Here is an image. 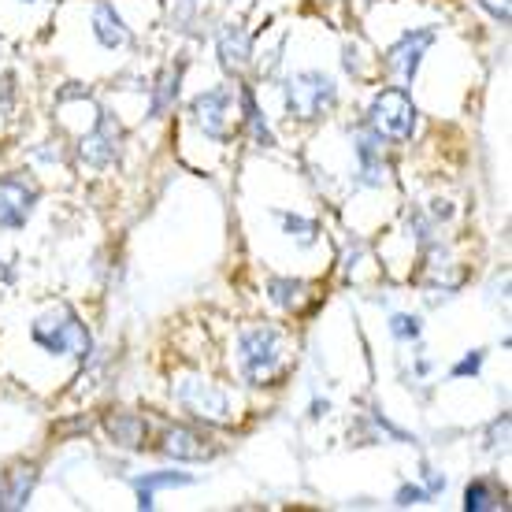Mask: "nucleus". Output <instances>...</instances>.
<instances>
[{
	"mask_svg": "<svg viewBox=\"0 0 512 512\" xmlns=\"http://www.w3.org/2000/svg\"><path fill=\"white\" fill-rule=\"evenodd\" d=\"M479 4H483L498 23H509L512 19V0H479Z\"/></svg>",
	"mask_w": 512,
	"mask_h": 512,
	"instance_id": "5701e85b",
	"label": "nucleus"
},
{
	"mask_svg": "<svg viewBox=\"0 0 512 512\" xmlns=\"http://www.w3.org/2000/svg\"><path fill=\"white\" fill-rule=\"evenodd\" d=\"M34 479H38V472H34V468H15L12 483H8V505L23 509L26 498H30V490H34Z\"/></svg>",
	"mask_w": 512,
	"mask_h": 512,
	"instance_id": "aec40b11",
	"label": "nucleus"
},
{
	"mask_svg": "<svg viewBox=\"0 0 512 512\" xmlns=\"http://www.w3.org/2000/svg\"><path fill=\"white\" fill-rule=\"evenodd\" d=\"M238 353H242V375L253 386L271 383L275 375L282 372L286 364V349H282V334L275 327H249L242 331V342H238Z\"/></svg>",
	"mask_w": 512,
	"mask_h": 512,
	"instance_id": "f257e3e1",
	"label": "nucleus"
},
{
	"mask_svg": "<svg viewBox=\"0 0 512 512\" xmlns=\"http://www.w3.org/2000/svg\"><path fill=\"white\" fill-rule=\"evenodd\" d=\"M179 82H182V67H171L164 71V78L156 82V97H153V116H164L167 108L179 97Z\"/></svg>",
	"mask_w": 512,
	"mask_h": 512,
	"instance_id": "f3484780",
	"label": "nucleus"
},
{
	"mask_svg": "<svg viewBox=\"0 0 512 512\" xmlns=\"http://www.w3.org/2000/svg\"><path fill=\"white\" fill-rule=\"evenodd\" d=\"M334 97H338L334 82L320 71H305V75H294L286 82V108L297 119L323 116L327 108H334Z\"/></svg>",
	"mask_w": 512,
	"mask_h": 512,
	"instance_id": "7ed1b4c3",
	"label": "nucleus"
},
{
	"mask_svg": "<svg viewBox=\"0 0 512 512\" xmlns=\"http://www.w3.org/2000/svg\"><path fill=\"white\" fill-rule=\"evenodd\" d=\"M498 505H501V494L494 490V483H487V479H475L472 487L464 490V509H468V512L498 509Z\"/></svg>",
	"mask_w": 512,
	"mask_h": 512,
	"instance_id": "a211bd4d",
	"label": "nucleus"
},
{
	"mask_svg": "<svg viewBox=\"0 0 512 512\" xmlns=\"http://www.w3.org/2000/svg\"><path fill=\"white\" fill-rule=\"evenodd\" d=\"M242 108H245V123H249V130H253V138L260 141V145H275V138H271L268 123H264V116H260V108H256V97L249 86H242Z\"/></svg>",
	"mask_w": 512,
	"mask_h": 512,
	"instance_id": "6ab92c4d",
	"label": "nucleus"
},
{
	"mask_svg": "<svg viewBox=\"0 0 512 512\" xmlns=\"http://www.w3.org/2000/svg\"><path fill=\"white\" fill-rule=\"evenodd\" d=\"M357 156H360V175H364V186H383L390 167L383 160V145H379V134H364L357 141Z\"/></svg>",
	"mask_w": 512,
	"mask_h": 512,
	"instance_id": "ddd939ff",
	"label": "nucleus"
},
{
	"mask_svg": "<svg viewBox=\"0 0 512 512\" xmlns=\"http://www.w3.org/2000/svg\"><path fill=\"white\" fill-rule=\"evenodd\" d=\"M193 116H197V127L205 130L208 138L216 141H231L234 134V93L227 86L219 90H208L193 101Z\"/></svg>",
	"mask_w": 512,
	"mask_h": 512,
	"instance_id": "39448f33",
	"label": "nucleus"
},
{
	"mask_svg": "<svg viewBox=\"0 0 512 512\" xmlns=\"http://www.w3.org/2000/svg\"><path fill=\"white\" fill-rule=\"evenodd\" d=\"M368 116H372V130L379 138L405 141L412 138V127H416V104L409 101L405 90H383Z\"/></svg>",
	"mask_w": 512,
	"mask_h": 512,
	"instance_id": "20e7f679",
	"label": "nucleus"
},
{
	"mask_svg": "<svg viewBox=\"0 0 512 512\" xmlns=\"http://www.w3.org/2000/svg\"><path fill=\"white\" fill-rule=\"evenodd\" d=\"M193 475H182V472H149L134 479V490H138V509H153L156 505V490L160 487H190Z\"/></svg>",
	"mask_w": 512,
	"mask_h": 512,
	"instance_id": "4468645a",
	"label": "nucleus"
},
{
	"mask_svg": "<svg viewBox=\"0 0 512 512\" xmlns=\"http://www.w3.org/2000/svg\"><path fill=\"white\" fill-rule=\"evenodd\" d=\"M175 394H179V401L193 412V416H205V420H212V423H223L227 416H231V401H227V394L216 390V386L201 383V379H186V383H179Z\"/></svg>",
	"mask_w": 512,
	"mask_h": 512,
	"instance_id": "0eeeda50",
	"label": "nucleus"
},
{
	"mask_svg": "<svg viewBox=\"0 0 512 512\" xmlns=\"http://www.w3.org/2000/svg\"><path fill=\"white\" fill-rule=\"evenodd\" d=\"M271 297L279 301L282 308H290V312H301L308 305V286L297 279H271L268 282Z\"/></svg>",
	"mask_w": 512,
	"mask_h": 512,
	"instance_id": "dca6fc26",
	"label": "nucleus"
},
{
	"mask_svg": "<svg viewBox=\"0 0 512 512\" xmlns=\"http://www.w3.org/2000/svg\"><path fill=\"white\" fill-rule=\"evenodd\" d=\"M30 338H34L41 349H49V353H75L78 360H86L93 349L90 331L78 323V316L71 308H56L52 316L38 320L30 327Z\"/></svg>",
	"mask_w": 512,
	"mask_h": 512,
	"instance_id": "f03ea898",
	"label": "nucleus"
},
{
	"mask_svg": "<svg viewBox=\"0 0 512 512\" xmlns=\"http://www.w3.org/2000/svg\"><path fill=\"white\" fill-rule=\"evenodd\" d=\"M479 368H483V353H479V349H475L472 357H464L461 364H457V368H453V375H457V379H464V375H475V372H479Z\"/></svg>",
	"mask_w": 512,
	"mask_h": 512,
	"instance_id": "b1692460",
	"label": "nucleus"
},
{
	"mask_svg": "<svg viewBox=\"0 0 512 512\" xmlns=\"http://www.w3.org/2000/svg\"><path fill=\"white\" fill-rule=\"evenodd\" d=\"M34 201H38V190L26 186L23 179H0V227L4 231H19L26 227V219L34 212Z\"/></svg>",
	"mask_w": 512,
	"mask_h": 512,
	"instance_id": "6e6552de",
	"label": "nucleus"
},
{
	"mask_svg": "<svg viewBox=\"0 0 512 512\" xmlns=\"http://www.w3.org/2000/svg\"><path fill=\"white\" fill-rule=\"evenodd\" d=\"M435 38H438V34L431 30V26L401 34V41H397L394 49L386 52V67H390V71H397V75L405 78V82H412V78H416V71H420L423 52L435 45Z\"/></svg>",
	"mask_w": 512,
	"mask_h": 512,
	"instance_id": "423d86ee",
	"label": "nucleus"
},
{
	"mask_svg": "<svg viewBox=\"0 0 512 512\" xmlns=\"http://www.w3.org/2000/svg\"><path fill=\"white\" fill-rule=\"evenodd\" d=\"M219 56H223V67L231 75H242L245 67L253 64V38H249V30L238 23L223 26L219 30Z\"/></svg>",
	"mask_w": 512,
	"mask_h": 512,
	"instance_id": "9d476101",
	"label": "nucleus"
},
{
	"mask_svg": "<svg viewBox=\"0 0 512 512\" xmlns=\"http://www.w3.org/2000/svg\"><path fill=\"white\" fill-rule=\"evenodd\" d=\"M164 453L167 457H175V461H208L216 446H205V438L186 431V427H175V431H167L164 435Z\"/></svg>",
	"mask_w": 512,
	"mask_h": 512,
	"instance_id": "9b49d317",
	"label": "nucleus"
},
{
	"mask_svg": "<svg viewBox=\"0 0 512 512\" xmlns=\"http://www.w3.org/2000/svg\"><path fill=\"white\" fill-rule=\"evenodd\" d=\"M108 435L116 438L119 446L138 449V446H145L149 427H145V420H141V416H134V412H116V416H108Z\"/></svg>",
	"mask_w": 512,
	"mask_h": 512,
	"instance_id": "2eb2a0df",
	"label": "nucleus"
},
{
	"mask_svg": "<svg viewBox=\"0 0 512 512\" xmlns=\"http://www.w3.org/2000/svg\"><path fill=\"white\" fill-rule=\"evenodd\" d=\"M78 153H82V160L93 167H108L112 160L119 156V127L112 116H104V112H97V119H93V130L82 138V145H78Z\"/></svg>",
	"mask_w": 512,
	"mask_h": 512,
	"instance_id": "1a4fd4ad",
	"label": "nucleus"
},
{
	"mask_svg": "<svg viewBox=\"0 0 512 512\" xmlns=\"http://www.w3.org/2000/svg\"><path fill=\"white\" fill-rule=\"evenodd\" d=\"M0 509H4V490H0Z\"/></svg>",
	"mask_w": 512,
	"mask_h": 512,
	"instance_id": "a878e982",
	"label": "nucleus"
},
{
	"mask_svg": "<svg viewBox=\"0 0 512 512\" xmlns=\"http://www.w3.org/2000/svg\"><path fill=\"white\" fill-rule=\"evenodd\" d=\"M431 494L427 490H420V487H405L401 494H397V505H420V501H427Z\"/></svg>",
	"mask_w": 512,
	"mask_h": 512,
	"instance_id": "393cba45",
	"label": "nucleus"
},
{
	"mask_svg": "<svg viewBox=\"0 0 512 512\" xmlns=\"http://www.w3.org/2000/svg\"><path fill=\"white\" fill-rule=\"evenodd\" d=\"M282 227L290 234H297V242L301 245H312L316 242V234H320V223L316 219H301V216H282Z\"/></svg>",
	"mask_w": 512,
	"mask_h": 512,
	"instance_id": "412c9836",
	"label": "nucleus"
},
{
	"mask_svg": "<svg viewBox=\"0 0 512 512\" xmlns=\"http://www.w3.org/2000/svg\"><path fill=\"white\" fill-rule=\"evenodd\" d=\"M93 34H97V41H101L104 49H123L130 41L127 23L119 19V12L112 4H97V12H93Z\"/></svg>",
	"mask_w": 512,
	"mask_h": 512,
	"instance_id": "f8f14e48",
	"label": "nucleus"
},
{
	"mask_svg": "<svg viewBox=\"0 0 512 512\" xmlns=\"http://www.w3.org/2000/svg\"><path fill=\"white\" fill-rule=\"evenodd\" d=\"M390 331H394L397 338H420V320H416V316H394V320H390Z\"/></svg>",
	"mask_w": 512,
	"mask_h": 512,
	"instance_id": "4be33fe9",
	"label": "nucleus"
}]
</instances>
